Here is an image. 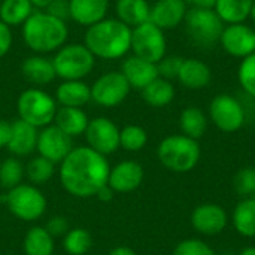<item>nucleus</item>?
I'll use <instances>...</instances> for the list:
<instances>
[{"label":"nucleus","instance_id":"30","mask_svg":"<svg viewBox=\"0 0 255 255\" xmlns=\"http://www.w3.org/2000/svg\"><path fill=\"white\" fill-rule=\"evenodd\" d=\"M25 255H52L54 254V238L46 232L45 227H31L22 242Z\"/></svg>","mask_w":255,"mask_h":255},{"label":"nucleus","instance_id":"21","mask_svg":"<svg viewBox=\"0 0 255 255\" xmlns=\"http://www.w3.org/2000/svg\"><path fill=\"white\" fill-rule=\"evenodd\" d=\"M21 73L34 87L48 85L57 78L52 60H49L40 54L27 57L21 64Z\"/></svg>","mask_w":255,"mask_h":255},{"label":"nucleus","instance_id":"45","mask_svg":"<svg viewBox=\"0 0 255 255\" xmlns=\"http://www.w3.org/2000/svg\"><path fill=\"white\" fill-rule=\"evenodd\" d=\"M187 4L197 9H214L217 0H185Z\"/></svg>","mask_w":255,"mask_h":255},{"label":"nucleus","instance_id":"5","mask_svg":"<svg viewBox=\"0 0 255 255\" xmlns=\"http://www.w3.org/2000/svg\"><path fill=\"white\" fill-rule=\"evenodd\" d=\"M57 78L63 81H82L91 73L96 57L84 43H66L52 58Z\"/></svg>","mask_w":255,"mask_h":255},{"label":"nucleus","instance_id":"41","mask_svg":"<svg viewBox=\"0 0 255 255\" xmlns=\"http://www.w3.org/2000/svg\"><path fill=\"white\" fill-rule=\"evenodd\" d=\"M45 12L51 13L55 18H60V19L66 21L67 18H70L69 0H52L48 4V7L45 9Z\"/></svg>","mask_w":255,"mask_h":255},{"label":"nucleus","instance_id":"15","mask_svg":"<svg viewBox=\"0 0 255 255\" xmlns=\"http://www.w3.org/2000/svg\"><path fill=\"white\" fill-rule=\"evenodd\" d=\"M229 217L223 206L217 203H203L193 209L191 226L203 236H217L227 227Z\"/></svg>","mask_w":255,"mask_h":255},{"label":"nucleus","instance_id":"22","mask_svg":"<svg viewBox=\"0 0 255 255\" xmlns=\"http://www.w3.org/2000/svg\"><path fill=\"white\" fill-rule=\"evenodd\" d=\"M176 79L185 88L202 90L209 85L212 79V72L211 67L199 58H184Z\"/></svg>","mask_w":255,"mask_h":255},{"label":"nucleus","instance_id":"14","mask_svg":"<svg viewBox=\"0 0 255 255\" xmlns=\"http://www.w3.org/2000/svg\"><path fill=\"white\" fill-rule=\"evenodd\" d=\"M36 149L39 155L57 164L61 163L70 154V151L73 149V142L70 136L61 131L57 126L51 124L43 127L42 131H39Z\"/></svg>","mask_w":255,"mask_h":255},{"label":"nucleus","instance_id":"35","mask_svg":"<svg viewBox=\"0 0 255 255\" xmlns=\"http://www.w3.org/2000/svg\"><path fill=\"white\" fill-rule=\"evenodd\" d=\"M148 142V133L143 127L130 124L120 130V146L130 152L140 151Z\"/></svg>","mask_w":255,"mask_h":255},{"label":"nucleus","instance_id":"25","mask_svg":"<svg viewBox=\"0 0 255 255\" xmlns=\"http://www.w3.org/2000/svg\"><path fill=\"white\" fill-rule=\"evenodd\" d=\"M115 12L121 22L134 28L149 21L151 6L146 0H117Z\"/></svg>","mask_w":255,"mask_h":255},{"label":"nucleus","instance_id":"46","mask_svg":"<svg viewBox=\"0 0 255 255\" xmlns=\"http://www.w3.org/2000/svg\"><path fill=\"white\" fill-rule=\"evenodd\" d=\"M108 255H137L131 248H127V247H118V248H114Z\"/></svg>","mask_w":255,"mask_h":255},{"label":"nucleus","instance_id":"32","mask_svg":"<svg viewBox=\"0 0 255 255\" xmlns=\"http://www.w3.org/2000/svg\"><path fill=\"white\" fill-rule=\"evenodd\" d=\"M24 169H25V176L28 178L31 185H43L54 176L55 164L46 160L45 157L37 155L33 157Z\"/></svg>","mask_w":255,"mask_h":255},{"label":"nucleus","instance_id":"36","mask_svg":"<svg viewBox=\"0 0 255 255\" xmlns=\"http://www.w3.org/2000/svg\"><path fill=\"white\" fill-rule=\"evenodd\" d=\"M238 81L247 94L255 97V52L241 61L238 69Z\"/></svg>","mask_w":255,"mask_h":255},{"label":"nucleus","instance_id":"16","mask_svg":"<svg viewBox=\"0 0 255 255\" xmlns=\"http://www.w3.org/2000/svg\"><path fill=\"white\" fill-rule=\"evenodd\" d=\"M188 4L185 0H157L151 6L149 21L164 30H172L185 21Z\"/></svg>","mask_w":255,"mask_h":255},{"label":"nucleus","instance_id":"2","mask_svg":"<svg viewBox=\"0 0 255 255\" xmlns=\"http://www.w3.org/2000/svg\"><path fill=\"white\" fill-rule=\"evenodd\" d=\"M131 30L118 18H105L87 28L84 45L96 58L118 60L131 51Z\"/></svg>","mask_w":255,"mask_h":255},{"label":"nucleus","instance_id":"27","mask_svg":"<svg viewBox=\"0 0 255 255\" xmlns=\"http://www.w3.org/2000/svg\"><path fill=\"white\" fill-rule=\"evenodd\" d=\"M235 230L248 239L255 238V197H245L233 211Z\"/></svg>","mask_w":255,"mask_h":255},{"label":"nucleus","instance_id":"26","mask_svg":"<svg viewBox=\"0 0 255 255\" xmlns=\"http://www.w3.org/2000/svg\"><path fill=\"white\" fill-rule=\"evenodd\" d=\"M253 4L254 0H217L214 10L226 25L241 24L250 18Z\"/></svg>","mask_w":255,"mask_h":255},{"label":"nucleus","instance_id":"3","mask_svg":"<svg viewBox=\"0 0 255 255\" xmlns=\"http://www.w3.org/2000/svg\"><path fill=\"white\" fill-rule=\"evenodd\" d=\"M69 28L66 21L52 16L45 10H34L22 24V40L34 54L58 51L66 45Z\"/></svg>","mask_w":255,"mask_h":255},{"label":"nucleus","instance_id":"47","mask_svg":"<svg viewBox=\"0 0 255 255\" xmlns=\"http://www.w3.org/2000/svg\"><path fill=\"white\" fill-rule=\"evenodd\" d=\"M36 10H45L52 0H28Z\"/></svg>","mask_w":255,"mask_h":255},{"label":"nucleus","instance_id":"13","mask_svg":"<svg viewBox=\"0 0 255 255\" xmlns=\"http://www.w3.org/2000/svg\"><path fill=\"white\" fill-rule=\"evenodd\" d=\"M220 43L229 55L244 60L255 52V30L245 22L224 25Z\"/></svg>","mask_w":255,"mask_h":255},{"label":"nucleus","instance_id":"29","mask_svg":"<svg viewBox=\"0 0 255 255\" xmlns=\"http://www.w3.org/2000/svg\"><path fill=\"white\" fill-rule=\"evenodd\" d=\"M179 128L184 136L199 140L208 130V117L200 108H185L179 117Z\"/></svg>","mask_w":255,"mask_h":255},{"label":"nucleus","instance_id":"48","mask_svg":"<svg viewBox=\"0 0 255 255\" xmlns=\"http://www.w3.org/2000/svg\"><path fill=\"white\" fill-rule=\"evenodd\" d=\"M239 255H255V247H248V248L242 250Z\"/></svg>","mask_w":255,"mask_h":255},{"label":"nucleus","instance_id":"42","mask_svg":"<svg viewBox=\"0 0 255 255\" xmlns=\"http://www.w3.org/2000/svg\"><path fill=\"white\" fill-rule=\"evenodd\" d=\"M12 31L10 27L6 25L3 21H0V58H3L12 48Z\"/></svg>","mask_w":255,"mask_h":255},{"label":"nucleus","instance_id":"31","mask_svg":"<svg viewBox=\"0 0 255 255\" xmlns=\"http://www.w3.org/2000/svg\"><path fill=\"white\" fill-rule=\"evenodd\" d=\"M34 12L28 0H3L0 4V21L9 27L22 25Z\"/></svg>","mask_w":255,"mask_h":255},{"label":"nucleus","instance_id":"38","mask_svg":"<svg viewBox=\"0 0 255 255\" xmlns=\"http://www.w3.org/2000/svg\"><path fill=\"white\" fill-rule=\"evenodd\" d=\"M173 255H215V253L200 239H185L176 245Z\"/></svg>","mask_w":255,"mask_h":255},{"label":"nucleus","instance_id":"24","mask_svg":"<svg viewBox=\"0 0 255 255\" xmlns=\"http://www.w3.org/2000/svg\"><path fill=\"white\" fill-rule=\"evenodd\" d=\"M88 117L82 111V108H66L61 106L57 109L54 126H57L61 131H64L67 136L75 137L85 133L88 127Z\"/></svg>","mask_w":255,"mask_h":255},{"label":"nucleus","instance_id":"43","mask_svg":"<svg viewBox=\"0 0 255 255\" xmlns=\"http://www.w3.org/2000/svg\"><path fill=\"white\" fill-rule=\"evenodd\" d=\"M10 136V123L6 120H0V148H6Z\"/></svg>","mask_w":255,"mask_h":255},{"label":"nucleus","instance_id":"19","mask_svg":"<svg viewBox=\"0 0 255 255\" xmlns=\"http://www.w3.org/2000/svg\"><path fill=\"white\" fill-rule=\"evenodd\" d=\"M39 131L36 127L30 126L22 120H15L10 123V136L7 142V151L15 157H25L36 151Z\"/></svg>","mask_w":255,"mask_h":255},{"label":"nucleus","instance_id":"6","mask_svg":"<svg viewBox=\"0 0 255 255\" xmlns=\"http://www.w3.org/2000/svg\"><path fill=\"white\" fill-rule=\"evenodd\" d=\"M57 102L46 91L31 87L24 90L16 102L19 120L28 123L36 128H43L54 123L57 114Z\"/></svg>","mask_w":255,"mask_h":255},{"label":"nucleus","instance_id":"18","mask_svg":"<svg viewBox=\"0 0 255 255\" xmlns=\"http://www.w3.org/2000/svg\"><path fill=\"white\" fill-rule=\"evenodd\" d=\"M121 73L126 76L131 88L140 91L158 78L157 64L136 55H130L124 60L121 66Z\"/></svg>","mask_w":255,"mask_h":255},{"label":"nucleus","instance_id":"28","mask_svg":"<svg viewBox=\"0 0 255 255\" xmlns=\"http://www.w3.org/2000/svg\"><path fill=\"white\" fill-rule=\"evenodd\" d=\"M142 99L152 108H164L175 99V87L164 78H157L142 90Z\"/></svg>","mask_w":255,"mask_h":255},{"label":"nucleus","instance_id":"17","mask_svg":"<svg viewBox=\"0 0 255 255\" xmlns=\"http://www.w3.org/2000/svg\"><path fill=\"white\" fill-rule=\"evenodd\" d=\"M143 167L131 160H126L118 163L111 169L108 185L115 193H131L140 187L143 182Z\"/></svg>","mask_w":255,"mask_h":255},{"label":"nucleus","instance_id":"10","mask_svg":"<svg viewBox=\"0 0 255 255\" xmlns=\"http://www.w3.org/2000/svg\"><path fill=\"white\" fill-rule=\"evenodd\" d=\"M209 117L214 126L224 133H235L245 124V109L242 103L230 94H218L209 105Z\"/></svg>","mask_w":255,"mask_h":255},{"label":"nucleus","instance_id":"51","mask_svg":"<svg viewBox=\"0 0 255 255\" xmlns=\"http://www.w3.org/2000/svg\"><path fill=\"white\" fill-rule=\"evenodd\" d=\"M254 197H255V194H254Z\"/></svg>","mask_w":255,"mask_h":255},{"label":"nucleus","instance_id":"23","mask_svg":"<svg viewBox=\"0 0 255 255\" xmlns=\"http://www.w3.org/2000/svg\"><path fill=\"white\" fill-rule=\"evenodd\" d=\"M91 100V87L84 81H63L55 90V102L66 108H82Z\"/></svg>","mask_w":255,"mask_h":255},{"label":"nucleus","instance_id":"33","mask_svg":"<svg viewBox=\"0 0 255 255\" xmlns=\"http://www.w3.org/2000/svg\"><path fill=\"white\" fill-rule=\"evenodd\" d=\"M91 244V235L81 227L70 229L63 239V248L69 255H87Z\"/></svg>","mask_w":255,"mask_h":255},{"label":"nucleus","instance_id":"50","mask_svg":"<svg viewBox=\"0 0 255 255\" xmlns=\"http://www.w3.org/2000/svg\"><path fill=\"white\" fill-rule=\"evenodd\" d=\"M1 1H3V0H0V4H1Z\"/></svg>","mask_w":255,"mask_h":255},{"label":"nucleus","instance_id":"8","mask_svg":"<svg viewBox=\"0 0 255 255\" xmlns=\"http://www.w3.org/2000/svg\"><path fill=\"white\" fill-rule=\"evenodd\" d=\"M184 22L190 39L203 48H211L220 43V37L226 25L214 9L197 7L188 9Z\"/></svg>","mask_w":255,"mask_h":255},{"label":"nucleus","instance_id":"1","mask_svg":"<svg viewBox=\"0 0 255 255\" xmlns=\"http://www.w3.org/2000/svg\"><path fill=\"white\" fill-rule=\"evenodd\" d=\"M111 166L105 155L90 146H78L60 163V181L64 190L79 199H88L108 184Z\"/></svg>","mask_w":255,"mask_h":255},{"label":"nucleus","instance_id":"9","mask_svg":"<svg viewBox=\"0 0 255 255\" xmlns=\"http://www.w3.org/2000/svg\"><path fill=\"white\" fill-rule=\"evenodd\" d=\"M131 51L133 55L157 64L167 51L164 31L151 21L134 27L131 30Z\"/></svg>","mask_w":255,"mask_h":255},{"label":"nucleus","instance_id":"44","mask_svg":"<svg viewBox=\"0 0 255 255\" xmlns=\"http://www.w3.org/2000/svg\"><path fill=\"white\" fill-rule=\"evenodd\" d=\"M114 194H115V191L106 184V185H103V187L97 191L96 197H97L99 200H102V202H111V200L114 199Z\"/></svg>","mask_w":255,"mask_h":255},{"label":"nucleus","instance_id":"39","mask_svg":"<svg viewBox=\"0 0 255 255\" xmlns=\"http://www.w3.org/2000/svg\"><path fill=\"white\" fill-rule=\"evenodd\" d=\"M182 57L179 55H164L158 63H157V69H158V76L164 78L167 81L176 79L181 64H182Z\"/></svg>","mask_w":255,"mask_h":255},{"label":"nucleus","instance_id":"7","mask_svg":"<svg viewBox=\"0 0 255 255\" xmlns=\"http://www.w3.org/2000/svg\"><path fill=\"white\" fill-rule=\"evenodd\" d=\"M4 203L13 217L27 223L39 220L46 211L43 193L31 184H19L15 188L7 190Z\"/></svg>","mask_w":255,"mask_h":255},{"label":"nucleus","instance_id":"12","mask_svg":"<svg viewBox=\"0 0 255 255\" xmlns=\"http://www.w3.org/2000/svg\"><path fill=\"white\" fill-rule=\"evenodd\" d=\"M85 137L88 146L105 157L120 148V128L106 117L91 120L85 130Z\"/></svg>","mask_w":255,"mask_h":255},{"label":"nucleus","instance_id":"49","mask_svg":"<svg viewBox=\"0 0 255 255\" xmlns=\"http://www.w3.org/2000/svg\"><path fill=\"white\" fill-rule=\"evenodd\" d=\"M250 18H251V19L255 22V0H254V4H253V9H251V15H250Z\"/></svg>","mask_w":255,"mask_h":255},{"label":"nucleus","instance_id":"37","mask_svg":"<svg viewBox=\"0 0 255 255\" xmlns=\"http://www.w3.org/2000/svg\"><path fill=\"white\" fill-rule=\"evenodd\" d=\"M235 191L245 197L255 194V167H244L233 178Z\"/></svg>","mask_w":255,"mask_h":255},{"label":"nucleus","instance_id":"40","mask_svg":"<svg viewBox=\"0 0 255 255\" xmlns=\"http://www.w3.org/2000/svg\"><path fill=\"white\" fill-rule=\"evenodd\" d=\"M46 232L52 236V238H60V236H66V233L70 230V226H69V221L64 218V217H52L48 220L46 226H45Z\"/></svg>","mask_w":255,"mask_h":255},{"label":"nucleus","instance_id":"20","mask_svg":"<svg viewBox=\"0 0 255 255\" xmlns=\"http://www.w3.org/2000/svg\"><path fill=\"white\" fill-rule=\"evenodd\" d=\"M70 18L84 27H91L106 18L109 0H69Z\"/></svg>","mask_w":255,"mask_h":255},{"label":"nucleus","instance_id":"4","mask_svg":"<svg viewBox=\"0 0 255 255\" xmlns=\"http://www.w3.org/2000/svg\"><path fill=\"white\" fill-rule=\"evenodd\" d=\"M157 155L160 163L175 173H187L193 170L200 160V145L196 139L181 134H170L164 137Z\"/></svg>","mask_w":255,"mask_h":255},{"label":"nucleus","instance_id":"34","mask_svg":"<svg viewBox=\"0 0 255 255\" xmlns=\"http://www.w3.org/2000/svg\"><path fill=\"white\" fill-rule=\"evenodd\" d=\"M24 175H25V169L22 163L15 157H9L3 160V163L0 164V185L6 190H12L19 184H22Z\"/></svg>","mask_w":255,"mask_h":255},{"label":"nucleus","instance_id":"11","mask_svg":"<svg viewBox=\"0 0 255 255\" xmlns=\"http://www.w3.org/2000/svg\"><path fill=\"white\" fill-rule=\"evenodd\" d=\"M131 87L121 70L108 72L91 85V100L102 108H115L127 99Z\"/></svg>","mask_w":255,"mask_h":255}]
</instances>
